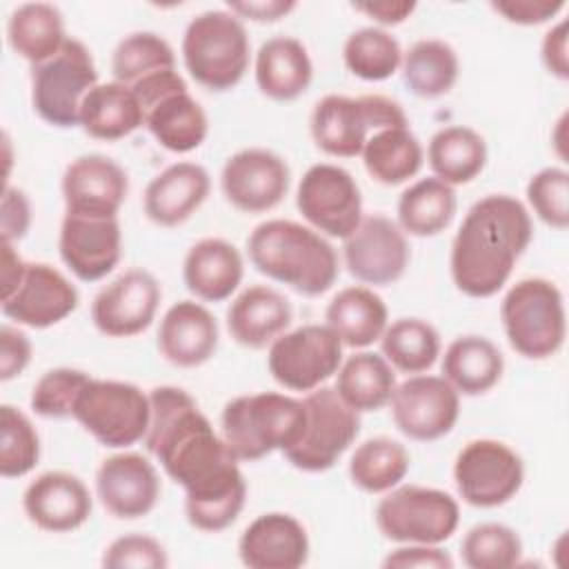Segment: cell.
<instances>
[{
    "label": "cell",
    "mask_w": 569,
    "mask_h": 569,
    "mask_svg": "<svg viewBox=\"0 0 569 569\" xmlns=\"http://www.w3.org/2000/svg\"><path fill=\"white\" fill-rule=\"evenodd\" d=\"M389 402L398 431L418 442L447 436L460 416V393L442 376L416 373L396 385Z\"/></svg>",
    "instance_id": "16"
},
{
    "label": "cell",
    "mask_w": 569,
    "mask_h": 569,
    "mask_svg": "<svg viewBox=\"0 0 569 569\" xmlns=\"http://www.w3.org/2000/svg\"><path fill=\"white\" fill-rule=\"evenodd\" d=\"M84 431L111 449L144 440L151 418L149 393L122 380H96L80 389L73 413Z\"/></svg>",
    "instance_id": "10"
},
{
    "label": "cell",
    "mask_w": 569,
    "mask_h": 569,
    "mask_svg": "<svg viewBox=\"0 0 569 569\" xmlns=\"http://www.w3.org/2000/svg\"><path fill=\"white\" fill-rule=\"evenodd\" d=\"M167 565L164 547L147 533L120 536L102 553V567L107 569H164Z\"/></svg>",
    "instance_id": "48"
},
{
    "label": "cell",
    "mask_w": 569,
    "mask_h": 569,
    "mask_svg": "<svg viewBox=\"0 0 569 569\" xmlns=\"http://www.w3.org/2000/svg\"><path fill=\"white\" fill-rule=\"evenodd\" d=\"M342 365V342L327 325H302L269 345L267 367L273 380L291 391L322 387Z\"/></svg>",
    "instance_id": "13"
},
{
    "label": "cell",
    "mask_w": 569,
    "mask_h": 569,
    "mask_svg": "<svg viewBox=\"0 0 569 569\" xmlns=\"http://www.w3.org/2000/svg\"><path fill=\"white\" fill-rule=\"evenodd\" d=\"M427 160L438 180L451 187L467 184L487 164V142L476 129L451 124L431 136Z\"/></svg>",
    "instance_id": "35"
},
{
    "label": "cell",
    "mask_w": 569,
    "mask_h": 569,
    "mask_svg": "<svg viewBox=\"0 0 569 569\" xmlns=\"http://www.w3.org/2000/svg\"><path fill=\"white\" fill-rule=\"evenodd\" d=\"M362 164L367 173L387 187H396L413 178L425 160L420 140L409 127H389L376 131L362 147Z\"/></svg>",
    "instance_id": "38"
},
{
    "label": "cell",
    "mask_w": 569,
    "mask_h": 569,
    "mask_svg": "<svg viewBox=\"0 0 569 569\" xmlns=\"http://www.w3.org/2000/svg\"><path fill=\"white\" fill-rule=\"evenodd\" d=\"M238 556L251 569H298L309 560V536L293 516L269 511L247 525Z\"/></svg>",
    "instance_id": "25"
},
{
    "label": "cell",
    "mask_w": 569,
    "mask_h": 569,
    "mask_svg": "<svg viewBox=\"0 0 569 569\" xmlns=\"http://www.w3.org/2000/svg\"><path fill=\"white\" fill-rule=\"evenodd\" d=\"M249 53L247 29L229 9L193 16L182 36V60L189 76L216 93L233 89L244 78Z\"/></svg>",
    "instance_id": "5"
},
{
    "label": "cell",
    "mask_w": 569,
    "mask_h": 569,
    "mask_svg": "<svg viewBox=\"0 0 569 569\" xmlns=\"http://www.w3.org/2000/svg\"><path fill=\"white\" fill-rule=\"evenodd\" d=\"M313 80V64L307 47L291 36H273L256 53V84L276 100L289 102L300 98Z\"/></svg>",
    "instance_id": "30"
},
{
    "label": "cell",
    "mask_w": 569,
    "mask_h": 569,
    "mask_svg": "<svg viewBox=\"0 0 569 569\" xmlns=\"http://www.w3.org/2000/svg\"><path fill=\"white\" fill-rule=\"evenodd\" d=\"M127 191V171L102 153L78 156L62 173L64 209L71 216L118 218Z\"/></svg>",
    "instance_id": "20"
},
{
    "label": "cell",
    "mask_w": 569,
    "mask_h": 569,
    "mask_svg": "<svg viewBox=\"0 0 569 569\" xmlns=\"http://www.w3.org/2000/svg\"><path fill=\"white\" fill-rule=\"evenodd\" d=\"M342 60L356 78L380 82L400 69L402 49L389 31L380 27H362L345 40Z\"/></svg>",
    "instance_id": "42"
},
{
    "label": "cell",
    "mask_w": 569,
    "mask_h": 569,
    "mask_svg": "<svg viewBox=\"0 0 569 569\" xmlns=\"http://www.w3.org/2000/svg\"><path fill=\"white\" fill-rule=\"evenodd\" d=\"M491 9L507 22L533 27L556 18L565 9V0H493Z\"/></svg>",
    "instance_id": "50"
},
{
    "label": "cell",
    "mask_w": 569,
    "mask_h": 569,
    "mask_svg": "<svg viewBox=\"0 0 569 569\" xmlns=\"http://www.w3.org/2000/svg\"><path fill=\"white\" fill-rule=\"evenodd\" d=\"M218 349V322L213 313L196 302L171 305L158 327V351L173 367L191 369L204 365Z\"/></svg>",
    "instance_id": "26"
},
{
    "label": "cell",
    "mask_w": 569,
    "mask_h": 569,
    "mask_svg": "<svg viewBox=\"0 0 569 569\" xmlns=\"http://www.w3.org/2000/svg\"><path fill=\"white\" fill-rule=\"evenodd\" d=\"M533 238L527 207L507 193H489L465 213L451 242V278L469 298H489L509 280Z\"/></svg>",
    "instance_id": "2"
},
{
    "label": "cell",
    "mask_w": 569,
    "mask_h": 569,
    "mask_svg": "<svg viewBox=\"0 0 569 569\" xmlns=\"http://www.w3.org/2000/svg\"><path fill=\"white\" fill-rule=\"evenodd\" d=\"M305 405L284 393L260 391L229 400L220 416L222 440L244 462L289 449L305 429Z\"/></svg>",
    "instance_id": "4"
},
{
    "label": "cell",
    "mask_w": 569,
    "mask_h": 569,
    "mask_svg": "<svg viewBox=\"0 0 569 569\" xmlns=\"http://www.w3.org/2000/svg\"><path fill=\"white\" fill-rule=\"evenodd\" d=\"M460 553L471 569H507L520 562L522 540L502 522H480L465 533Z\"/></svg>",
    "instance_id": "44"
},
{
    "label": "cell",
    "mask_w": 569,
    "mask_h": 569,
    "mask_svg": "<svg viewBox=\"0 0 569 569\" xmlns=\"http://www.w3.org/2000/svg\"><path fill=\"white\" fill-rule=\"evenodd\" d=\"M409 127L405 109L380 93L358 98L327 93L311 111L309 129L318 149L336 158H356L380 129Z\"/></svg>",
    "instance_id": "7"
},
{
    "label": "cell",
    "mask_w": 569,
    "mask_h": 569,
    "mask_svg": "<svg viewBox=\"0 0 569 569\" xmlns=\"http://www.w3.org/2000/svg\"><path fill=\"white\" fill-rule=\"evenodd\" d=\"M505 371L500 349L485 336H460L442 356V378L462 396H482L498 385Z\"/></svg>",
    "instance_id": "32"
},
{
    "label": "cell",
    "mask_w": 569,
    "mask_h": 569,
    "mask_svg": "<svg viewBox=\"0 0 569 569\" xmlns=\"http://www.w3.org/2000/svg\"><path fill=\"white\" fill-rule=\"evenodd\" d=\"M453 482L467 505L493 509L509 502L520 491L525 482V465L509 445L478 438L458 451Z\"/></svg>",
    "instance_id": "14"
},
{
    "label": "cell",
    "mask_w": 569,
    "mask_h": 569,
    "mask_svg": "<svg viewBox=\"0 0 569 569\" xmlns=\"http://www.w3.org/2000/svg\"><path fill=\"white\" fill-rule=\"evenodd\" d=\"M58 249L62 262L82 282L102 280L120 262L122 231L118 218L64 213Z\"/></svg>",
    "instance_id": "22"
},
{
    "label": "cell",
    "mask_w": 569,
    "mask_h": 569,
    "mask_svg": "<svg viewBox=\"0 0 569 569\" xmlns=\"http://www.w3.org/2000/svg\"><path fill=\"white\" fill-rule=\"evenodd\" d=\"M89 373L71 367L49 369L31 389L29 405L33 413L49 420L69 418L73 413L76 398L80 389L89 382Z\"/></svg>",
    "instance_id": "46"
},
{
    "label": "cell",
    "mask_w": 569,
    "mask_h": 569,
    "mask_svg": "<svg viewBox=\"0 0 569 569\" xmlns=\"http://www.w3.org/2000/svg\"><path fill=\"white\" fill-rule=\"evenodd\" d=\"M356 11L373 18L382 27H393L405 22L413 11L416 2H391V0H380V2H353L351 4Z\"/></svg>",
    "instance_id": "55"
},
{
    "label": "cell",
    "mask_w": 569,
    "mask_h": 569,
    "mask_svg": "<svg viewBox=\"0 0 569 569\" xmlns=\"http://www.w3.org/2000/svg\"><path fill=\"white\" fill-rule=\"evenodd\" d=\"M27 262L18 256L11 242H2V258H0V300L11 296L13 289L20 284L24 276Z\"/></svg>",
    "instance_id": "56"
},
{
    "label": "cell",
    "mask_w": 569,
    "mask_h": 569,
    "mask_svg": "<svg viewBox=\"0 0 569 569\" xmlns=\"http://www.w3.org/2000/svg\"><path fill=\"white\" fill-rule=\"evenodd\" d=\"M227 9L253 22H276L296 9V0H227Z\"/></svg>",
    "instance_id": "54"
},
{
    "label": "cell",
    "mask_w": 569,
    "mask_h": 569,
    "mask_svg": "<svg viewBox=\"0 0 569 569\" xmlns=\"http://www.w3.org/2000/svg\"><path fill=\"white\" fill-rule=\"evenodd\" d=\"M96 84L98 69L91 51L78 38H67L56 56L31 67L33 111L51 127H76L82 100Z\"/></svg>",
    "instance_id": "9"
},
{
    "label": "cell",
    "mask_w": 569,
    "mask_h": 569,
    "mask_svg": "<svg viewBox=\"0 0 569 569\" xmlns=\"http://www.w3.org/2000/svg\"><path fill=\"white\" fill-rule=\"evenodd\" d=\"M144 124L142 107L122 82H98L82 100L80 127L96 140H120Z\"/></svg>",
    "instance_id": "33"
},
{
    "label": "cell",
    "mask_w": 569,
    "mask_h": 569,
    "mask_svg": "<svg viewBox=\"0 0 569 569\" xmlns=\"http://www.w3.org/2000/svg\"><path fill=\"white\" fill-rule=\"evenodd\" d=\"M458 209V198L451 184L433 178H420L409 184L398 198V227L418 238H431L445 231Z\"/></svg>",
    "instance_id": "36"
},
{
    "label": "cell",
    "mask_w": 569,
    "mask_h": 569,
    "mask_svg": "<svg viewBox=\"0 0 569 569\" xmlns=\"http://www.w3.org/2000/svg\"><path fill=\"white\" fill-rule=\"evenodd\" d=\"M527 200L545 224L560 231L569 227V173L562 167H545L533 173Z\"/></svg>",
    "instance_id": "47"
},
{
    "label": "cell",
    "mask_w": 569,
    "mask_h": 569,
    "mask_svg": "<svg viewBox=\"0 0 569 569\" xmlns=\"http://www.w3.org/2000/svg\"><path fill=\"white\" fill-rule=\"evenodd\" d=\"M293 318L291 302L267 284L240 291L227 309L229 336L247 349H264L282 336Z\"/></svg>",
    "instance_id": "28"
},
{
    "label": "cell",
    "mask_w": 569,
    "mask_h": 569,
    "mask_svg": "<svg viewBox=\"0 0 569 569\" xmlns=\"http://www.w3.org/2000/svg\"><path fill=\"white\" fill-rule=\"evenodd\" d=\"M96 493L113 518L136 520L153 511L160 498V478L144 456L113 453L96 471Z\"/></svg>",
    "instance_id": "23"
},
{
    "label": "cell",
    "mask_w": 569,
    "mask_h": 569,
    "mask_svg": "<svg viewBox=\"0 0 569 569\" xmlns=\"http://www.w3.org/2000/svg\"><path fill=\"white\" fill-rule=\"evenodd\" d=\"M327 327L340 338L342 347L365 349L380 340L389 325L385 300L369 287L340 289L325 309Z\"/></svg>",
    "instance_id": "31"
},
{
    "label": "cell",
    "mask_w": 569,
    "mask_h": 569,
    "mask_svg": "<svg viewBox=\"0 0 569 569\" xmlns=\"http://www.w3.org/2000/svg\"><path fill=\"white\" fill-rule=\"evenodd\" d=\"M244 262L240 251L224 238H202L184 256V287L204 302H222L240 287Z\"/></svg>",
    "instance_id": "29"
},
{
    "label": "cell",
    "mask_w": 569,
    "mask_h": 569,
    "mask_svg": "<svg viewBox=\"0 0 569 569\" xmlns=\"http://www.w3.org/2000/svg\"><path fill=\"white\" fill-rule=\"evenodd\" d=\"M305 429L284 458L300 471L318 473L331 469L360 433V413L351 409L336 387H318L302 398Z\"/></svg>",
    "instance_id": "12"
},
{
    "label": "cell",
    "mask_w": 569,
    "mask_h": 569,
    "mask_svg": "<svg viewBox=\"0 0 569 569\" xmlns=\"http://www.w3.org/2000/svg\"><path fill=\"white\" fill-rule=\"evenodd\" d=\"M131 91L142 107L144 127L160 147L173 153H189L204 142L209 118L176 69L151 73L136 82Z\"/></svg>",
    "instance_id": "8"
},
{
    "label": "cell",
    "mask_w": 569,
    "mask_h": 569,
    "mask_svg": "<svg viewBox=\"0 0 569 569\" xmlns=\"http://www.w3.org/2000/svg\"><path fill=\"white\" fill-rule=\"evenodd\" d=\"M40 460V438L24 411L13 405L0 407V476H27Z\"/></svg>",
    "instance_id": "45"
},
{
    "label": "cell",
    "mask_w": 569,
    "mask_h": 569,
    "mask_svg": "<svg viewBox=\"0 0 569 569\" xmlns=\"http://www.w3.org/2000/svg\"><path fill=\"white\" fill-rule=\"evenodd\" d=\"M409 462L411 458L402 442L376 436L356 447L349 460V478L367 493H385L405 480Z\"/></svg>",
    "instance_id": "40"
},
{
    "label": "cell",
    "mask_w": 569,
    "mask_h": 569,
    "mask_svg": "<svg viewBox=\"0 0 569 569\" xmlns=\"http://www.w3.org/2000/svg\"><path fill=\"white\" fill-rule=\"evenodd\" d=\"M0 236L2 242L22 240L31 227V204L22 189L4 184L2 207H0Z\"/></svg>",
    "instance_id": "49"
},
{
    "label": "cell",
    "mask_w": 569,
    "mask_h": 569,
    "mask_svg": "<svg viewBox=\"0 0 569 569\" xmlns=\"http://www.w3.org/2000/svg\"><path fill=\"white\" fill-rule=\"evenodd\" d=\"M373 518L391 542L440 545L458 529L460 507L442 489L402 485L380 498Z\"/></svg>",
    "instance_id": "11"
},
{
    "label": "cell",
    "mask_w": 569,
    "mask_h": 569,
    "mask_svg": "<svg viewBox=\"0 0 569 569\" xmlns=\"http://www.w3.org/2000/svg\"><path fill=\"white\" fill-rule=\"evenodd\" d=\"M22 509L38 529L67 533L89 520L93 500L78 476L69 471H44L24 489Z\"/></svg>",
    "instance_id": "24"
},
{
    "label": "cell",
    "mask_w": 569,
    "mask_h": 569,
    "mask_svg": "<svg viewBox=\"0 0 569 569\" xmlns=\"http://www.w3.org/2000/svg\"><path fill=\"white\" fill-rule=\"evenodd\" d=\"M540 58L545 69L558 80L569 78V58H567V20H558L542 38Z\"/></svg>",
    "instance_id": "53"
},
{
    "label": "cell",
    "mask_w": 569,
    "mask_h": 569,
    "mask_svg": "<svg viewBox=\"0 0 569 569\" xmlns=\"http://www.w3.org/2000/svg\"><path fill=\"white\" fill-rule=\"evenodd\" d=\"M385 360L402 373H422L440 356V336L420 318H398L380 336Z\"/></svg>",
    "instance_id": "41"
},
{
    "label": "cell",
    "mask_w": 569,
    "mask_h": 569,
    "mask_svg": "<svg viewBox=\"0 0 569 569\" xmlns=\"http://www.w3.org/2000/svg\"><path fill=\"white\" fill-rule=\"evenodd\" d=\"M500 318L511 349L529 360L556 356L567 336L562 293L547 278L518 280L502 298Z\"/></svg>",
    "instance_id": "6"
},
{
    "label": "cell",
    "mask_w": 569,
    "mask_h": 569,
    "mask_svg": "<svg viewBox=\"0 0 569 569\" xmlns=\"http://www.w3.org/2000/svg\"><path fill=\"white\" fill-rule=\"evenodd\" d=\"M2 313L24 327L47 329L78 307V289L51 264L27 262L24 276L11 296L0 300Z\"/></svg>",
    "instance_id": "21"
},
{
    "label": "cell",
    "mask_w": 569,
    "mask_h": 569,
    "mask_svg": "<svg viewBox=\"0 0 569 569\" xmlns=\"http://www.w3.org/2000/svg\"><path fill=\"white\" fill-rule=\"evenodd\" d=\"M296 204L311 229L340 240L349 238L362 220V196L356 178L329 162H318L305 171Z\"/></svg>",
    "instance_id": "15"
},
{
    "label": "cell",
    "mask_w": 569,
    "mask_h": 569,
    "mask_svg": "<svg viewBox=\"0 0 569 569\" xmlns=\"http://www.w3.org/2000/svg\"><path fill=\"white\" fill-rule=\"evenodd\" d=\"M336 391L358 413L378 411L396 391L393 367L380 353L358 351L340 365Z\"/></svg>",
    "instance_id": "37"
},
{
    "label": "cell",
    "mask_w": 569,
    "mask_h": 569,
    "mask_svg": "<svg viewBox=\"0 0 569 569\" xmlns=\"http://www.w3.org/2000/svg\"><path fill=\"white\" fill-rule=\"evenodd\" d=\"M211 178L202 164L173 162L153 176L144 189V216L158 227L187 222L207 200Z\"/></svg>",
    "instance_id": "27"
},
{
    "label": "cell",
    "mask_w": 569,
    "mask_h": 569,
    "mask_svg": "<svg viewBox=\"0 0 569 569\" xmlns=\"http://www.w3.org/2000/svg\"><path fill=\"white\" fill-rule=\"evenodd\" d=\"M7 40L31 67L40 64L56 56L67 42L64 18L51 2H24L9 16Z\"/></svg>",
    "instance_id": "34"
},
{
    "label": "cell",
    "mask_w": 569,
    "mask_h": 569,
    "mask_svg": "<svg viewBox=\"0 0 569 569\" xmlns=\"http://www.w3.org/2000/svg\"><path fill=\"white\" fill-rule=\"evenodd\" d=\"M402 82L418 98H440L458 80L460 62L456 49L438 38H425L402 53Z\"/></svg>",
    "instance_id": "39"
},
{
    "label": "cell",
    "mask_w": 569,
    "mask_h": 569,
    "mask_svg": "<svg viewBox=\"0 0 569 569\" xmlns=\"http://www.w3.org/2000/svg\"><path fill=\"white\" fill-rule=\"evenodd\" d=\"M251 264L267 278L316 298L338 278V253L316 229L293 220H264L247 238Z\"/></svg>",
    "instance_id": "3"
},
{
    "label": "cell",
    "mask_w": 569,
    "mask_h": 569,
    "mask_svg": "<svg viewBox=\"0 0 569 569\" xmlns=\"http://www.w3.org/2000/svg\"><path fill=\"white\" fill-rule=\"evenodd\" d=\"M149 402L144 445L164 473L184 489L189 525L207 533L227 529L240 516L247 498L238 458L184 389L153 387Z\"/></svg>",
    "instance_id": "1"
},
{
    "label": "cell",
    "mask_w": 569,
    "mask_h": 569,
    "mask_svg": "<svg viewBox=\"0 0 569 569\" xmlns=\"http://www.w3.org/2000/svg\"><path fill=\"white\" fill-rule=\"evenodd\" d=\"M176 69V56L169 42L153 31H136L124 36L111 56V73L116 82L133 87L142 78Z\"/></svg>",
    "instance_id": "43"
},
{
    "label": "cell",
    "mask_w": 569,
    "mask_h": 569,
    "mask_svg": "<svg viewBox=\"0 0 569 569\" xmlns=\"http://www.w3.org/2000/svg\"><path fill=\"white\" fill-rule=\"evenodd\" d=\"M385 569H451L453 558L438 545H405L393 549L385 560Z\"/></svg>",
    "instance_id": "51"
},
{
    "label": "cell",
    "mask_w": 569,
    "mask_h": 569,
    "mask_svg": "<svg viewBox=\"0 0 569 569\" xmlns=\"http://www.w3.org/2000/svg\"><path fill=\"white\" fill-rule=\"evenodd\" d=\"M289 164L282 156L249 147L236 151L222 167L220 187L229 204L244 213H264L289 191Z\"/></svg>",
    "instance_id": "18"
},
{
    "label": "cell",
    "mask_w": 569,
    "mask_h": 569,
    "mask_svg": "<svg viewBox=\"0 0 569 569\" xmlns=\"http://www.w3.org/2000/svg\"><path fill=\"white\" fill-rule=\"evenodd\" d=\"M160 298L162 289L153 273L133 267L98 291L91 302V320L109 338H131L149 329Z\"/></svg>",
    "instance_id": "19"
},
{
    "label": "cell",
    "mask_w": 569,
    "mask_h": 569,
    "mask_svg": "<svg viewBox=\"0 0 569 569\" xmlns=\"http://www.w3.org/2000/svg\"><path fill=\"white\" fill-rule=\"evenodd\" d=\"M347 271L362 284L385 287L402 278L409 264L405 231L387 216L371 213L360 220L342 247Z\"/></svg>",
    "instance_id": "17"
},
{
    "label": "cell",
    "mask_w": 569,
    "mask_h": 569,
    "mask_svg": "<svg viewBox=\"0 0 569 569\" xmlns=\"http://www.w3.org/2000/svg\"><path fill=\"white\" fill-rule=\"evenodd\" d=\"M31 360V340L24 331L2 325L0 327V380H13Z\"/></svg>",
    "instance_id": "52"
}]
</instances>
